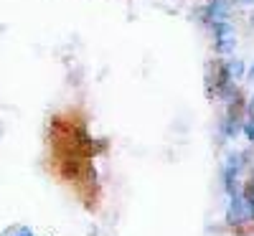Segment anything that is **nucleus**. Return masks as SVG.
Instances as JSON below:
<instances>
[{
	"instance_id": "nucleus-1",
	"label": "nucleus",
	"mask_w": 254,
	"mask_h": 236,
	"mask_svg": "<svg viewBox=\"0 0 254 236\" xmlns=\"http://www.w3.org/2000/svg\"><path fill=\"white\" fill-rule=\"evenodd\" d=\"M208 31L214 33V51L219 56H226V54H234L237 49V28L231 20H219V23H211Z\"/></svg>"
},
{
	"instance_id": "nucleus-2",
	"label": "nucleus",
	"mask_w": 254,
	"mask_h": 236,
	"mask_svg": "<svg viewBox=\"0 0 254 236\" xmlns=\"http://www.w3.org/2000/svg\"><path fill=\"white\" fill-rule=\"evenodd\" d=\"M226 71H229L231 81H242L247 76V63L242 59H231V61H226Z\"/></svg>"
},
{
	"instance_id": "nucleus-3",
	"label": "nucleus",
	"mask_w": 254,
	"mask_h": 236,
	"mask_svg": "<svg viewBox=\"0 0 254 236\" xmlns=\"http://www.w3.org/2000/svg\"><path fill=\"white\" fill-rule=\"evenodd\" d=\"M15 236H33V231H31V226H20L15 231Z\"/></svg>"
},
{
	"instance_id": "nucleus-4",
	"label": "nucleus",
	"mask_w": 254,
	"mask_h": 236,
	"mask_svg": "<svg viewBox=\"0 0 254 236\" xmlns=\"http://www.w3.org/2000/svg\"><path fill=\"white\" fill-rule=\"evenodd\" d=\"M231 8H237V5H254V0H229Z\"/></svg>"
},
{
	"instance_id": "nucleus-5",
	"label": "nucleus",
	"mask_w": 254,
	"mask_h": 236,
	"mask_svg": "<svg viewBox=\"0 0 254 236\" xmlns=\"http://www.w3.org/2000/svg\"><path fill=\"white\" fill-rule=\"evenodd\" d=\"M247 76H249V81H252V84H254V63H252V66H249V69H247Z\"/></svg>"
},
{
	"instance_id": "nucleus-6",
	"label": "nucleus",
	"mask_w": 254,
	"mask_h": 236,
	"mask_svg": "<svg viewBox=\"0 0 254 236\" xmlns=\"http://www.w3.org/2000/svg\"><path fill=\"white\" fill-rule=\"evenodd\" d=\"M0 135H3V130H0Z\"/></svg>"
}]
</instances>
